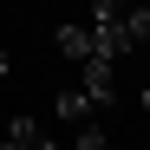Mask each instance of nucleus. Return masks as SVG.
Instances as JSON below:
<instances>
[{"instance_id": "1", "label": "nucleus", "mask_w": 150, "mask_h": 150, "mask_svg": "<svg viewBox=\"0 0 150 150\" xmlns=\"http://www.w3.org/2000/svg\"><path fill=\"white\" fill-rule=\"evenodd\" d=\"M79 91L91 98L98 111L117 98V59H105V52H91V59H79Z\"/></svg>"}, {"instance_id": "2", "label": "nucleus", "mask_w": 150, "mask_h": 150, "mask_svg": "<svg viewBox=\"0 0 150 150\" xmlns=\"http://www.w3.org/2000/svg\"><path fill=\"white\" fill-rule=\"evenodd\" d=\"M52 39H59V52H65L72 65H79V59H91V52H98V39H91V26H85V20H65V26H59Z\"/></svg>"}, {"instance_id": "3", "label": "nucleus", "mask_w": 150, "mask_h": 150, "mask_svg": "<svg viewBox=\"0 0 150 150\" xmlns=\"http://www.w3.org/2000/svg\"><path fill=\"white\" fill-rule=\"evenodd\" d=\"M124 46H150V0H124Z\"/></svg>"}, {"instance_id": "4", "label": "nucleus", "mask_w": 150, "mask_h": 150, "mask_svg": "<svg viewBox=\"0 0 150 150\" xmlns=\"http://www.w3.org/2000/svg\"><path fill=\"white\" fill-rule=\"evenodd\" d=\"M59 117H72V124H85V117H98V105H91V98H85L79 85H65V91H59Z\"/></svg>"}, {"instance_id": "5", "label": "nucleus", "mask_w": 150, "mask_h": 150, "mask_svg": "<svg viewBox=\"0 0 150 150\" xmlns=\"http://www.w3.org/2000/svg\"><path fill=\"white\" fill-rule=\"evenodd\" d=\"M72 150H117V144H111V131H105L98 117H85V124H79V137H72Z\"/></svg>"}, {"instance_id": "6", "label": "nucleus", "mask_w": 150, "mask_h": 150, "mask_svg": "<svg viewBox=\"0 0 150 150\" xmlns=\"http://www.w3.org/2000/svg\"><path fill=\"white\" fill-rule=\"evenodd\" d=\"M7 72H13V59H7V46H0V85H7Z\"/></svg>"}, {"instance_id": "7", "label": "nucleus", "mask_w": 150, "mask_h": 150, "mask_svg": "<svg viewBox=\"0 0 150 150\" xmlns=\"http://www.w3.org/2000/svg\"><path fill=\"white\" fill-rule=\"evenodd\" d=\"M137 105H144V111H150V85H144V91H137Z\"/></svg>"}]
</instances>
